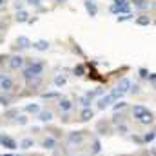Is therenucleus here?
<instances>
[{
    "label": "nucleus",
    "instance_id": "24",
    "mask_svg": "<svg viewBox=\"0 0 156 156\" xmlns=\"http://www.w3.org/2000/svg\"><path fill=\"white\" fill-rule=\"evenodd\" d=\"M16 18H18V22H26V20H27V13H26V11H20V13L16 15Z\"/></svg>",
    "mask_w": 156,
    "mask_h": 156
},
{
    "label": "nucleus",
    "instance_id": "20",
    "mask_svg": "<svg viewBox=\"0 0 156 156\" xmlns=\"http://www.w3.org/2000/svg\"><path fill=\"white\" fill-rule=\"evenodd\" d=\"M109 96H111L113 100H120V98L123 96V93H122V91H120V89H118V87H116V89H113V93H111Z\"/></svg>",
    "mask_w": 156,
    "mask_h": 156
},
{
    "label": "nucleus",
    "instance_id": "39",
    "mask_svg": "<svg viewBox=\"0 0 156 156\" xmlns=\"http://www.w3.org/2000/svg\"><path fill=\"white\" fill-rule=\"evenodd\" d=\"M0 4H4V0H0Z\"/></svg>",
    "mask_w": 156,
    "mask_h": 156
},
{
    "label": "nucleus",
    "instance_id": "27",
    "mask_svg": "<svg viewBox=\"0 0 156 156\" xmlns=\"http://www.w3.org/2000/svg\"><path fill=\"white\" fill-rule=\"evenodd\" d=\"M55 83L60 87V85H64V83H66V78H64V76H56V78H55Z\"/></svg>",
    "mask_w": 156,
    "mask_h": 156
},
{
    "label": "nucleus",
    "instance_id": "17",
    "mask_svg": "<svg viewBox=\"0 0 156 156\" xmlns=\"http://www.w3.org/2000/svg\"><path fill=\"white\" fill-rule=\"evenodd\" d=\"M26 111L27 113H40V107L38 104H29V105H26Z\"/></svg>",
    "mask_w": 156,
    "mask_h": 156
},
{
    "label": "nucleus",
    "instance_id": "26",
    "mask_svg": "<svg viewBox=\"0 0 156 156\" xmlns=\"http://www.w3.org/2000/svg\"><path fill=\"white\" fill-rule=\"evenodd\" d=\"M82 105H83V107H89V105H91V98H89L87 94L82 98Z\"/></svg>",
    "mask_w": 156,
    "mask_h": 156
},
{
    "label": "nucleus",
    "instance_id": "35",
    "mask_svg": "<svg viewBox=\"0 0 156 156\" xmlns=\"http://www.w3.org/2000/svg\"><path fill=\"white\" fill-rule=\"evenodd\" d=\"M131 87H133V85H131ZM133 93H140V87H138V85H134V87H133Z\"/></svg>",
    "mask_w": 156,
    "mask_h": 156
},
{
    "label": "nucleus",
    "instance_id": "7",
    "mask_svg": "<svg viewBox=\"0 0 156 156\" xmlns=\"http://www.w3.org/2000/svg\"><path fill=\"white\" fill-rule=\"evenodd\" d=\"M115 100L107 94V96H102L100 100H98V109H107V107H111V104H113Z\"/></svg>",
    "mask_w": 156,
    "mask_h": 156
},
{
    "label": "nucleus",
    "instance_id": "3",
    "mask_svg": "<svg viewBox=\"0 0 156 156\" xmlns=\"http://www.w3.org/2000/svg\"><path fill=\"white\" fill-rule=\"evenodd\" d=\"M13 87H15V83H13L11 78L7 76V75H0V89H2L4 93L13 91Z\"/></svg>",
    "mask_w": 156,
    "mask_h": 156
},
{
    "label": "nucleus",
    "instance_id": "31",
    "mask_svg": "<svg viewBox=\"0 0 156 156\" xmlns=\"http://www.w3.org/2000/svg\"><path fill=\"white\" fill-rule=\"evenodd\" d=\"M118 133H122V134L127 133V127H125V125H118Z\"/></svg>",
    "mask_w": 156,
    "mask_h": 156
},
{
    "label": "nucleus",
    "instance_id": "10",
    "mask_svg": "<svg viewBox=\"0 0 156 156\" xmlns=\"http://www.w3.org/2000/svg\"><path fill=\"white\" fill-rule=\"evenodd\" d=\"M31 147H35V140H33V138H24V140L20 142V149L27 151V149H31Z\"/></svg>",
    "mask_w": 156,
    "mask_h": 156
},
{
    "label": "nucleus",
    "instance_id": "33",
    "mask_svg": "<svg viewBox=\"0 0 156 156\" xmlns=\"http://www.w3.org/2000/svg\"><path fill=\"white\" fill-rule=\"evenodd\" d=\"M131 15H125V16H118V22H123V20H129Z\"/></svg>",
    "mask_w": 156,
    "mask_h": 156
},
{
    "label": "nucleus",
    "instance_id": "21",
    "mask_svg": "<svg viewBox=\"0 0 156 156\" xmlns=\"http://www.w3.org/2000/svg\"><path fill=\"white\" fill-rule=\"evenodd\" d=\"M85 7H87V11H89V15H91V16H94V15H96V5H94V4L87 2V4H85Z\"/></svg>",
    "mask_w": 156,
    "mask_h": 156
},
{
    "label": "nucleus",
    "instance_id": "15",
    "mask_svg": "<svg viewBox=\"0 0 156 156\" xmlns=\"http://www.w3.org/2000/svg\"><path fill=\"white\" fill-rule=\"evenodd\" d=\"M16 45L27 49V47H31V42H29V38H26V37H18V38H16Z\"/></svg>",
    "mask_w": 156,
    "mask_h": 156
},
{
    "label": "nucleus",
    "instance_id": "5",
    "mask_svg": "<svg viewBox=\"0 0 156 156\" xmlns=\"http://www.w3.org/2000/svg\"><path fill=\"white\" fill-rule=\"evenodd\" d=\"M147 113H149V109L144 107V105H134V107H133V116L136 118V120H140L142 116H145Z\"/></svg>",
    "mask_w": 156,
    "mask_h": 156
},
{
    "label": "nucleus",
    "instance_id": "12",
    "mask_svg": "<svg viewBox=\"0 0 156 156\" xmlns=\"http://www.w3.org/2000/svg\"><path fill=\"white\" fill-rule=\"evenodd\" d=\"M118 89H120L122 93H127V91H131V82H129L127 78L120 80V83H118Z\"/></svg>",
    "mask_w": 156,
    "mask_h": 156
},
{
    "label": "nucleus",
    "instance_id": "13",
    "mask_svg": "<svg viewBox=\"0 0 156 156\" xmlns=\"http://www.w3.org/2000/svg\"><path fill=\"white\" fill-rule=\"evenodd\" d=\"M38 120L40 122H51V120H53V113H51V111H40Z\"/></svg>",
    "mask_w": 156,
    "mask_h": 156
},
{
    "label": "nucleus",
    "instance_id": "22",
    "mask_svg": "<svg viewBox=\"0 0 156 156\" xmlns=\"http://www.w3.org/2000/svg\"><path fill=\"white\" fill-rule=\"evenodd\" d=\"M136 22H138V24H140V26H149V24H151V18H149V16H145V15H144V16H140V18H138V20H136Z\"/></svg>",
    "mask_w": 156,
    "mask_h": 156
},
{
    "label": "nucleus",
    "instance_id": "11",
    "mask_svg": "<svg viewBox=\"0 0 156 156\" xmlns=\"http://www.w3.org/2000/svg\"><path fill=\"white\" fill-rule=\"evenodd\" d=\"M138 122H140L142 125H151V123L154 122V115H153V113L149 111V113H147L145 116H142V118H140V120H138Z\"/></svg>",
    "mask_w": 156,
    "mask_h": 156
},
{
    "label": "nucleus",
    "instance_id": "2",
    "mask_svg": "<svg viewBox=\"0 0 156 156\" xmlns=\"http://www.w3.org/2000/svg\"><path fill=\"white\" fill-rule=\"evenodd\" d=\"M67 142H69V145H82V144L85 142V133H82V131L69 133V136H67Z\"/></svg>",
    "mask_w": 156,
    "mask_h": 156
},
{
    "label": "nucleus",
    "instance_id": "34",
    "mask_svg": "<svg viewBox=\"0 0 156 156\" xmlns=\"http://www.w3.org/2000/svg\"><path fill=\"white\" fill-rule=\"evenodd\" d=\"M56 96V93H47V94H44V98H55Z\"/></svg>",
    "mask_w": 156,
    "mask_h": 156
},
{
    "label": "nucleus",
    "instance_id": "38",
    "mask_svg": "<svg viewBox=\"0 0 156 156\" xmlns=\"http://www.w3.org/2000/svg\"><path fill=\"white\" fill-rule=\"evenodd\" d=\"M56 2H64V0H56Z\"/></svg>",
    "mask_w": 156,
    "mask_h": 156
},
{
    "label": "nucleus",
    "instance_id": "16",
    "mask_svg": "<svg viewBox=\"0 0 156 156\" xmlns=\"http://www.w3.org/2000/svg\"><path fill=\"white\" fill-rule=\"evenodd\" d=\"M31 45H35L38 51H47V47H49V44H47L45 40H38V42H35V44H31Z\"/></svg>",
    "mask_w": 156,
    "mask_h": 156
},
{
    "label": "nucleus",
    "instance_id": "40",
    "mask_svg": "<svg viewBox=\"0 0 156 156\" xmlns=\"http://www.w3.org/2000/svg\"><path fill=\"white\" fill-rule=\"evenodd\" d=\"M0 140H2V134H0Z\"/></svg>",
    "mask_w": 156,
    "mask_h": 156
},
{
    "label": "nucleus",
    "instance_id": "29",
    "mask_svg": "<svg viewBox=\"0 0 156 156\" xmlns=\"http://www.w3.org/2000/svg\"><path fill=\"white\" fill-rule=\"evenodd\" d=\"M131 140L136 142V144H144V138H142V136H131Z\"/></svg>",
    "mask_w": 156,
    "mask_h": 156
},
{
    "label": "nucleus",
    "instance_id": "14",
    "mask_svg": "<svg viewBox=\"0 0 156 156\" xmlns=\"http://www.w3.org/2000/svg\"><path fill=\"white\" fill-rule=\"evenodd\" d=\"M58 105H60V109H62V111H66V113H67V111H71V107H73L71 100H67V98H62Z\"/></svg>",
    "mask_w": 156,
    "mask_h": 156
},
{
    "label": "nucleus",
    "instance_id": "32",
    "mask_svg": "<svg viewBox=\"0 0 156 156\" xmlns=\"http://www.w3.org/2000/svg\"><path fill=\"white\" fill-rule=\"evenodd\" d=\"M147 78H149V82L154 85V80H156V76H154V73H151V75H147Z\"/></svg>",
    "mask_w": 156,
    "mask_h": 156
},
{
    "label": "nucleus",
    "instance_id": "4",
    "mask_svg": "<svg viewBox=\"0 0 156 156\" xmlns=\"http://www.w3.org/2000/svg\"><path fill=\"white\" fill-rule=\"evenodd\" d=\"M0 145H2V147H5V149H9V151H15V149L18 147V144H16V140H15V138H11V136H4V134H2Z\"/></svg>",
    "mask_w": 156,
    "mask_h": 156
},
{
    "label": "nucleus",
    "instance_id": "6",
    "mask_svg": "<svg viewBox=\"0 0 156 156\" xmlns=\"http://www.w3.org/2000/svg\"><path fill=\"white\" fill-rule=\"evenodd\" d=\"M42 147H44V149H47V151H53V149L56 147V140H55L53 136H47V138H44V140H42Z\"/></svg>",
    "mask_w": 156,
    "mask_h": 156
},
{
    "label": "nucleus",
    "instance_id": "36",
    "mask_svg": "<svg viewBox=\"0 0 156 156\" xmlns=\"http://www.w3.org/2000/svg\"><path fill=\"white\" fill-rule=\"evenodd\" d=\"M140 75H142V76H145V78H147V71H145V69H140Z\"/></svg>",
    "mask_w": 156,
    "mask_h": 156
},
{
    "label": "nucleus",
    "instance_id": "9",
    "mask_svg": "<svg viewBox=\"0 0 156 156\" xmlns=\"http://www.w3.org/2000/svg\"><path fill=\"white\" fill-rule=\"evenodd\" d=\"M93 116H94V111L91 107H83V111L80 113V120L82 122H87V120H91Z\"/></svg>",
    "mask_w": 156,
    "mask_h": 156
},
{
    "label": "nucleus",
    "instance_id": "18",
    "mask_svg": "<svg viewBox=\"0 0 156 156\" xmlns=\"http://www.w3.org/2000/svg\"><path fill=\"white\" fill-rule=\"evenodd\" d=\"M144 138V144H149V142H154V129L151 131V133H147L145 136H142Z\"/></svg>",
    "mask_w": 156,
    "mask_h": 156
},
{
    "label": "nucleus",
    "instance_id": "25",
    "mask_svg": "<svg viewBox=\"0 0 156 156\" xmlns=\"http://www.w3.org/2000/svg\"><path fill=\"white\" fill-rule=\"evenodd\" d=\"M83 73H85V69H83V66H76V67H75V75H76V76H82Z\"/></svg>",
    "mask_w": 156,
    "mask_h": 156
},
{
    "label": "nucleus",
    "instance_id": "1",
    "mask_svg": "<svg viewBox=\"0 0 156 156\" xmlns=\"http://www.w3.org/2000/svg\"><path fill=\"white\" fill-rule=\"evenodd\" d=\"M42 71H44V64L42 62H33L27 69H24V76L27 82H31L33 78H38L42 75Z\"/></svg>",
    "mask_w": 156,
    "mask_h": 156
},
{
    "label": "nucleus",
    "instance_id": "23",
    "mask_svg": "<svg viewBox=\"0 0 156 156\" xmlns=\"http://www.w3.org/2000/svg\"><path fill=\"white\" fill-rule=\"evenodd\" d=\"M100 153V142L98 140H94V144H93V151H91V154H98Z\"/></svg>",
    "mask_w": 156,
    "mask_h": 156
},
{
    "label": "nucleus",
    "instance_id": "8",
    "mask_svg": "<svg viewBox=\"0 0 156 156\" xmlns=\"http://www.w3.org/2000/svg\"><path fill=\"white\" fill-rule=\"evenodd\" d=\"M24 66V58L22 56H13L11 60H9V67L11 69H20Z\"/></svg>",
    "mask_w": 156,
    "mask_h": 156
},
{
    "label": "nucleus",
    "instance_id": "41",
    "mask_svg": "<svg viewBox=\"0 0 156 156\" xmlns=\"http://www.w3.org/2000/svg\"><path fill=\"white\" fill-rule=\"evenodd\" d=\"M0 156H2V154H0Z\"/></svg>",
    "mask_w": 156,
    "mask_h": 156
},
{
    "label": "nucleus",
    "instance_id": "37",
    "mask_svg": "<svg viewBox=\"0 0 156 156\" xmlns=\"http://www.w3.org/2000/svg\"><path fill=\"white\" fill-rule=\"evenodd\" d=\"M27 2H29V4H35V5H38L40 4V0H27Z\"/></svg>",
    "mask_w": 156,
    "mask_h": 156
},
{
    "label": "nucleus",
    "instance_id": "19",
    "mask_svg": "<svg viewBox=\"0 0 156 156\" xmlns=\"http://www.w3.org/2000/svg\"><path fill=\"white\" fill-rule=\"evenodd\" d=\"M11 104V98L7 96V94H0V105H4V107H7Z\"/></svg>",
    "mask_w": 156,
    "mask_h": 156
},
{
    "label": "nucleus",
    "instance_id": "30",
    "mask_svg": "<svg viewBox=\"0 0 156 156\" xmlns=\"http://www.w3.org/2000/svg\"><path fill=\"white\" fill-rule=\"evenodd\" d=\"M125 107V102H118L116 105H115V111H120V109H123Z\"/></svg>",
    "mask_w": 156,
    "mask_h": 156
},
{
    "label": "nucleus",
    "instance_id": "28",
    "mask_svg": "<svg viewBox=\"0 0 156 156\" xmlns=\"http://www.w3.org/2000/svg\"><path fill=\"white\" fill-rule=\"evenodd\" d=\"M16 123H18V125H26V123H27V118L26 116H18L16 118Z\"/></svg>",
    "mask_w": 156,
    "mask_h": 156
}]
</instances>
